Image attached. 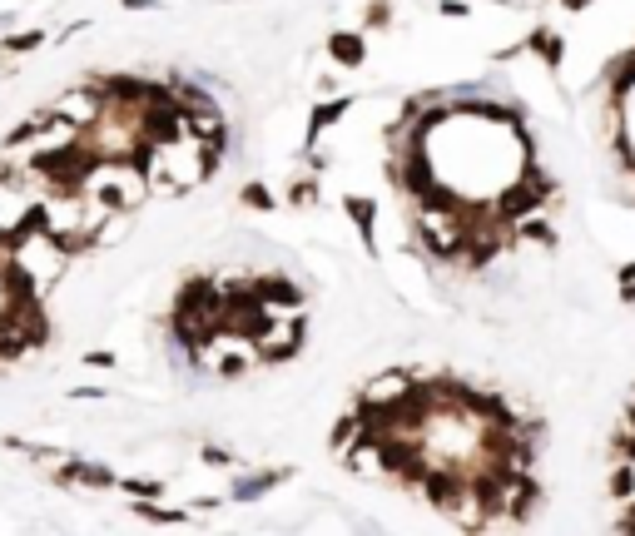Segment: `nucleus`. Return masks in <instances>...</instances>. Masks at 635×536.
Wrapping results in <instances>:
<instances>
[{
    "instance_id": "f257e3e1",
    "label": "nucleus",
    "mask_w": 635,
    "mask_h": 536,
    "mask_svg": "<svg viewBox=\"0 0 635 536\" xmlns=\"http://www.w3.org/2000/svg\"><path fill=\"white\" fill-rule=\"evenodd\" d=\"M80 189L90 199H100L105 209H120V214H139L154 199L139 159H90V169L80 174Z\"/></svg>"
},
{
    "instance_id": "f03ea898",
    "label": "nucleus",
    "mask_w": 635,
    "mask_h": 536,
    "mask_svg": "<svg viewBox=\"0 0 635 536\" xmlns=\"http://www.w3.org/2000/svg\"><path fill=\"white\" fill-rule=\"evenodd\" d=\"M35 214H40V189L20 169H0V244L30 229Z\"/></svg>"
},
{
    "instance_id": "7ed1b4c3",
    "label": "nucleus",
    "mask_w": 635,
    "mask_h": 536,
    "mask_svg": "<svg viewBox=\"0 0 635 536\" xmlns=\"http://www.w3.org/2000/svg\"><path fill=\"white\" fill-rule=\"evenodd\" d=\"M328 55H333L338 70H363L368 65V35L363 30H338L328 40Z\"/></svg>"
},
{
    "instance_id": "20e7f679",
    "label": "nucleus",
    "mask_w": 635,
    "mask_h": 536,
    "mask_svg": "<svg viewBox=\"0 0 635 536\" xmlns=\"http://www.w3.org/2000/svg\"><path fill=\"white\" fill-rule=\"evenodd\" d=\"M239 204H244V209H258V214H268V209L278 204V194H273L263 179H249V184H244V194H239Z\"/></svg>"
}]
</instances>
